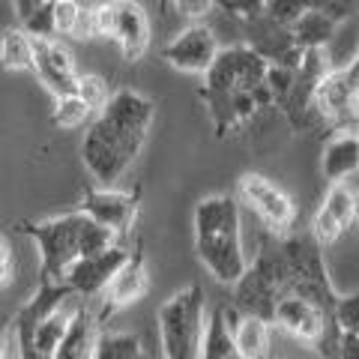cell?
Instances as JSON below:
<instances>
[{"instance_id": "obj_1", "label": "cell", "mask_w": 359, "mask_h": 359, "mask_svg": "<svg viewBox=\"0 0 359 359\" xmlns=\"http://www.w3.org/2000/svg\"><path fill=\"white\" fill-rule=\"evenodd\" d=\"M156 105L144 93L135 90H117L111 93L108 105L90 123L81 141L84 168L93 174L96 183L111 189L132 168L138 153L147 141L153 126Z\"/></svg>"}, {"instance_id": "obj_2", "label": "cell", "mask_w": 359, "mask_h": 359, "mask_svg": "<svg viewBox=\"0 0 359 359\" xmlns=\"http://www.w3.org/2000/svg\"><path fill=\"white\" fill-rule=\"evenodd\" d=\"M237 195H207L198 201L192 228L195 252L207 273L222 285H237L249 266L243 249V216Z\"/></svg>"}, {"instance_id": "obj_3", "label": "cell", "mask_w": 359, "mask_h": 359, "mask_svg": "<svg viewBox=\"0 0 359 359\" xmlns=\"http://www.w3.org/2000/svg\"><path fill=\"white\" fill-rule=\"evenodd\" d=\"M15 231L27 233L39 249V282H63L69 266L81 257L99 255L117 243V233L87 219L81 210L45 222H21Z\"/></svg>"}, {"instance_id": "obj_4", "label": "cell", "mask_w": 359, "mask_h": 359, "mask_svg": "<svg viewBox=\"0 0 359 359\" xmlns=\"http://www.w3.org/2000/svg\"><path fill=\"white\" fill-rule=\"evenodd\" d=\"M287 266V287L285 297H299L320 309L327 318H332L339 309L341 294L335 290L323 261V245L311 233H287L285 243L278 245Z\"/></svg>"}, {"instance_id": "obj_5", "label": "cell", "mask_w": 359, "mask_h": 359, "mask_svg": "<svg viewBox=\"0 0 359 359\" xmlns=\"http://www.w3.org/2000/svg\"><path fill=\"white\" fill-rule=\"evenodd\" d=\"M207 327L204 287L192 282L177 290L159 309V341L165 359H201V341Z\"/></svg>"}, {"instance_id": "obj_6", "label": "cell", "mask_w": 359, "mask_h": 359, "mask_svg": "<svg viewBox=\"0 0 359 359\" xmlns=\"http://www.w3.org/2000/svg\"><path fill=\"white\" fill-rule=\"evenodd\" d=\"M287 266L278 245H264L255 261L245 266L240 282L233 285V309L249 318H261L273 323L276 302L285 297Z\"/></svg>"}, {"instance_id": "obj_7", "label": "cell", "mask_w": 359, "mask_h": 359, "mask_svg": "<svg viewBox=\"0 0 359 359\" xmlns=\"http://www.w3.org/2000/svg\"><path fill=\"white\" fill-rule=\"evenodd\" d=\"M266 60L257 54L252 45H231L219 48L216 60L204 75V87L198 90V99L210 96H231L240 90H255L266 78Z\"/></svg>"}, {"instance_id": "obj_8", "label": "cell", "mask_w": 359, "mask_h": 359, "mask_svg": "<svg viewBox=\"0 0 359 359\" xmlns=\"http://www.w3.org/2000/svg\"><path fill=\"white\" fill-rule=\"evenodd\" d=\"M237 201L249 207L273 233H290L297 222V207L290 195L264 174H243L237 183Z\"/></svg>"}, {"instance_id": "obj_9", "label": "cell", "mask_w": 359, "mask_h": 359, "mask_svg": "<svg viewBox=\"0 0 359 359\" xmlns=\"http://www.w3.org/2000/svg\"><path fill=\"white\" fill-rule=\"evenodd\" d=\"M323 120L341 123V129H353L351 120L359 111V84L351 69H330L311 90V105Z\"/></svg>"}, {"instance_id": "obj_10", "label": "cell", "mask_w": 359, "mask_h": 359, "mask_svg": "<svg viewBox=\"0 0 359 359\" xmlns=\"http://www.w3.org/2000/svg\"><path fill=\"white\" fill-rule=\"evenodd\" d=\"M141 207V186H135L132 192H117V189H84L81 198V212L87 219H93L96 224L114 231L117 237L129 233V228L138 219Z\"/></svg>"}, {"instance_id": "obj_11", "label": "cell", "mask_w": 359, "mask_h": 359, "mask_svg": "<svg viewBox=\"0 0 359 359\" xmlns=\"http://www.w3.org/2000/svg\"><path fill=\"white\" fill-rule=\"evenodd\" d=\"M150 290V273H147V257H144V243L138 240L129 255V261L117 269V276L111 278V285L102 294V311L96 314L99 323H105L108 318H114L117 311H123L132 302H138L147 297Z\"/></svg>"}, {"instance_id": "obj_12", "label": "cell", "mask_w": 359, "mask_h": 359, "mask_svg": "<svg viewBox=\"0 0 359 359\" xmlns=\"http://www.w3.org/2000/svg\"><path fill=\"white\" fill-rule=\"evenodd\" d=\"M129 255H132V249L114 243L105 252L81 257V261H75L69 266V273L63 276V285L72 290V297H96V294H105V287L111 285V278L117 276V269L129 261Z\"/></svg>"}, {"instance_id": "obj_13", "label": "cell", "mask_w": 359, "mask_h": 359, "mask_svg": "<svg viewBox=\"0 0 359 359\" xmlns=\"http://www.w3.org/2000/svg\"><path fill=\"white\" fill-rule=\"evenodd\" d=\"M219 54V39L207 25H192L162 48V57L180 72L207 75Z\"/></svg>"}, {"instance_id": "obj_14", "label": "cell", "mask_w": 359, "mask_h": 359, "mask_svg": "<svg viewBox=\"0 0 359 359\" xmlns=\"http://www.w3.org/2000/svg\"><path fill=\"white\" fill-rule=\"evenodd\" d=\"M33 39V36H30ZM33 72L39 75V81L51 90L57 99L75 96L78 87V72L69 48L54 36L48 39H33Z\"/></svg>"}, {"instance_id": "obj_15", "label": "cell", "mask_w": 359, "mask_h": 359, "mask_svg": "<svg viewBox=\"0 0 359 359\" xmlns=\"http://www.w3.org/2000/svg\"><path fill=\"white\" fill-rule=\"evenodd\" d=\"M356 219H359V195L347 183H330L327 198H323V204L314 212L311 237L320 245H330L339 240Z\"/></svg>"}, {"instance_id": "obj_16", "label": "cell", "mask_w": 359, "mask_h": 359, "mask_svg": "<svg viewBox=\"0 0 359 359\" xmlns=\"http://www.w3.org/2000/svg\"><path fill=\"white\" fill-rule=\"evenodd\" d=\"M114 21H111V39L120 45L126 60H141L150 48V18L135 0H111Z\"/></svg>"}, {"instance_id": "obj_17", "label": "cell", "mask_w": 359, "mask_h": 359, "mask_svg": "<svg viewBox=\"0 0 359 359\" xmlns=\"http://www.w3.org/2000/svg\"><path fill=\"white\" fill-rule=\"evenodd\" d=\"M330 320L332 318H327L320 309H314L311 302L299 299V297H282L276 302V311H273V323L278 330H285L287 335H294V339L306 341L311 347L323 335Z\"/></svg>"}, {"instance_id": "obj_18", "label": "cell", "mask_w": 359, "mask_h": 359, "mask_svg": "<svg viewBox=\"0 0 359 359\" xmlns=\"http://www.w3.org/2000/svg\"><path fill=\"white\" fill-rule=\"evenodd\" d=\"M359 9V0H269L264 9V18L273 21L276 27H290L302 13H320L332 18L335 25L351 18Z\"/></svg>"}, {"instance_id": "obj_19", "label": "cell", "mask_w": 359, "mask_h": 359, "mask_svg": "<svg viewBox=\"0 0 359 359\" xmlns=\"http://www.w3.org/2000/svg\"><path fill=\"white\" fill-rule=\"evenodd\" d=\"M320 171L330 183H344L347 177L359 174V132L339 129L330 135L320 153Z\"/></svg>"}, {"instance_id": "obj_20", "label": "cell", "mask_w": 359, "mask_h": 359, "mask_svg": "<svg viewBox=\"0 0 359 359\" xmlns=\"http://www.w3.org/2000/svg\"><path fill=\"white\" fill-rule=\"evenodd\" d=\"M99 318L90 309H75L69 318L63 339L54 351V359H93L96 356V344H99Z\"/></svg>"}, {"instance_id": "obj_21", "label": "cell", "mask_w": 359, "mask_h": 359, "mask_svg": "<svg viewBox=\"0 0 359 359\" xmlns=\"http://www.w3.org/2000/svg\"><path fill=\"white\" fill-rule=\"evenodd\" d=\"M233 351L237 359H269V323L261 318L240 314V320L231 327Z\"/></svg>"}, {"instance_id": "obj_22", "label": "cell", "mask_w": 359, "mask_h": 359, "mask_svg": "<svg viewBox=\"0 0 359 359\" xmlns=\"http://www.w3.org/2000/svg\"><path fill=\"white\" fill-rule=\"evenodd\" d=\"M335 21L320 15V13H302L294 25L287 27L290 39L299 51H323V45H327L332 36H335Z\"/></svg>"}, {"instance_id": "obj_23", "label": "cell", "mask_w": 359, "mask_h": 359, "mask_svg": "<svg viewBox=\"0 0 359 359\" xmlns=\"http://www.w3.org/2000/svg\"><path fill=\"white\" fill-rule=\"evenodd\" d=\"M201 359H237V351H233V332H231L228 318H224V306L212 309L207 314L204 341H201Z\"/></svg>"}, {"instance_id": "obj_24", "label": "cell", "mask_w": 359, "mask_h": 359, "mask_svg": "<svg viewBox=\"0 0 359 359\" xmlns=\"http://www.w3.org/2000/svg\"><path fill=\"white\" fill-rule=\"evenodd\" d=\"M0 66L9 72H33V39L27 30H4V36H0Z\"/></svg>"}, {"instance_id": "obj_25", "label": "cell", "mask_w": 359, "mask_h": 359, "mask_svg": "<svg viewBox=\"0 0 359 359\" xmlns=\"http://www.w3.org/2000/svg\"><path fill=\"white\" fill-rule=\"evenodd\" d=\"M72 311H75V309H72ZM72 311L60 309V311L48 314V318H45L42 323H36V330H33V344H36V351H39L42 356L54 359V351H57L63 332H66V327H69Z\"/></svg>"}, {"instance_id": "obj_26", "label": "cell", "mask_w": 359, "mask_h": 359, "mask_svg": "<svg viewBox=\"0 0 359 359\" xmlns=\"http://www.w3.org/2000/svg\"><path fill=\"white\" fill-rule=\"evenodd\" d=\"M93 359H147V353H144L138 335L114 332V335H99Z\"/></svg>"}, {"instance_id": "obj_27", "label": "cell", "mask_w": 359, "mask_h": 359, "mask_svg": "<svg viewBox=\"0 0 359 359\" xmlns=\"http://www.w3.org/2000/svg\"><path fill=\"white\" fill-rule=\"evenodd\" d=\"M264 84L269 90V96H273V105H287L290 102V93H294V84H297V69H287V66L269 63Z\"/></svg>"}, {"instance_id": "obj_28", "label": "cell", "mask_w": 359, "mask_h": 359, "mask_svg": "<svg viewBox=\"0 0 359 359\" xmlns=\"http://www.w3.org/2000/svg\"><path fill=\"white\" fill-rule=\"evenodd\" d=\"M75 96L90 108V111H102L108 105V81L102 75H78V87H75Z\"/></svg>"}, {"instance_id": "obj_29", "label": "cell", "mask_w": 359, "mask_h": 359, "mask_svg": "<svg viewBox=\"0 0 359 359\" xmlns=\"http://www.w3.org/2000/svg\"><path fill=\"white\" fill-rule=\"evenodd\" d=\"M90 114H93V111H90L78 96H63V99H57V108H54V114H51V123L60 126V129H78V126H84V120Z\"/></svg>"}, {"instance_id": "obj_30", "label": "cell", "mask_w": 359, "mask_h": 359, "mask_svg": "<svg viewBox=\"0 0 359 359\" xmlns=\"http://www.w3.org/2000/svg\"><path fill=\"white\" fill-rule=\"evenodd\" d=\"M78 15H81V4L78 0H60V4L51 6V27L54 36H72Z\"/></svg>"}, {"instance_id": "obj_31", "label": "cell", "mask_w": 359, "mask_h": 359, "mask_svg": "<svg viewBox=\"0 0 359 359\" xmlns=\"http://www.w3.org/2000/svg\"><path fill=\"white\" fill-rule=\"evenodd\" d=\"M216 4H219L228 15L243 18L245 25H252V21L264 18V9H266L269 0H216Z\"/></svg>"}, {"instance_id": "obj_32", "label": "cell", "mask_w": 359, "mask_h": 359, "mask_svg": "<svg viewBox=\"0 0 359 359\" xmlns=\"http://www.w3.org/2000/svg\"><path fill=\"white\" fill-rule=\"evenodd\" d=\"M332 320H335V327H339V330L359 335V294L341 297L339 309H335V314H332Z\"/></svg>"}, {"instance_id": "obj_33", "label": "cell", "mask_w": 359, "mask_h": 359, "mask_svg": "<svg viewBox=\"0 0 359 359\" xmlns=\"http://www.w3.org/2000/svg\"><path fill=\"white\" fill-rule=\"evenodd\" d=\"M15 282V257H13V245L0 233V290H6Z\"/></svg>"}, {"instance_id": "obj_34", "label": "cell", "mask_w": 359, "mask_h": 359, "mask_svg": "<svg viewBox=\"0 0 359 359\" xmlns=\"http://www.w3.org/2000/svg\"><path fill=\"white\" fill-rule=\"evenodd\" d=\"M171 4L177 6L180 15L186 18H204L212 6H216V0H171Z\"/></svg>"}, {"instance_id": "obj_35", "label": "cell", "mask_w": 359, "mask_h": 359, "mask_svg": "<svg viewBox=\"0 0 359 359\" xmlns=\"http://www.w3.org/2000/svg\"><path fill=\"white\" fill-rule=\"evenodd\" d=\"M45 4H48V0H15V13H18L21 27L30 25V21L45 9Z\"/></svg>"}, {"instance_id": "obj_36", "label": "cell", "mask_w": 359, "mask_h": 359, "mask_svg": "<svg viewBox=\"0 0 359 359\" xmlns=\"http://www.w3.org/2000/svg\"><path fill=\"white\" fill-rule=\"evenodd\" d=\"M75 39H96V27H93V9H84L81 6V15H78V25H75Z\"/></svg>"}, {"instance_id": "obj_37", "label": "cell", "mask_w": 359, "mask_h": 359, "mask_svg": "<svg viewBox=\"0 0 359 359\" xmlns=\"http://www.w3.org/2000/svg\"><path fill=\"white\" fill-rule=\"evenodd\" d=\"M335 359H359V335L356 332H344L339 339V356Z\"/></svg>"}, {"instance_id": "obj_38", "label": "cell", "mask_w": 359, "mask_h": 359, "mask_svg": "<svg viewBox=\"0 0 359 359\" xmlns=\"http://www.w3.org/2000/svg\"><path fill=\"white\" fill-rule=\"evenodd\" d=\"M0 359H15V341L9 332L6 318H0Z\"/></svg>"}, {"instance_id": "obj_39", "label": "cell", "mask_w": 359, "mask_h": 359, "mask_svg": "<svg viewBox=\"0 0 359 359\" xmlns=\"http://www.w3.org/2000/svg\"><path fill=\"white\" fill-rule=\"evenodd\" d=\"M347 69H351V75L356 78V84H359V51H356V57H353V63L347 66Z\"/></svg>"}, {"instance_id": "obj_40", "label": "cell", "mask_w": 359, "mask_h": 359, "mask_svg": "<svg viewBox=\"0 0 359 359\" xmlns=\"http://www.w3.org/2000/svg\"><path fill=\"white\" fill-rule=\"evenodd\" d=\"M48 4H51V6H54V4H60V0H48Z\"/></svg>"}]
</instances>
